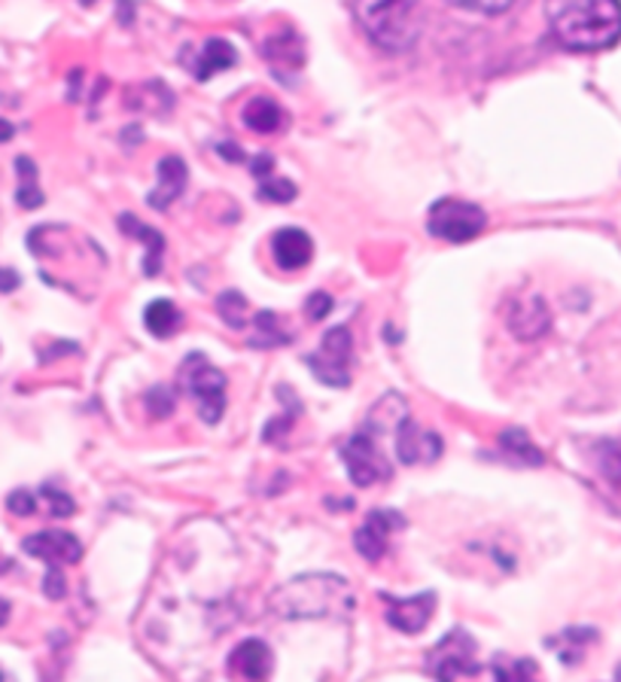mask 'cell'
<instances>
[{"instance_id": "6da1fadb", "label": "cell", "mask_w": 621, "mask_h": 682, "mask_svg": "<svg viewBox=\"0 0 621 682\" xmlns=\"http://www.w3.org/2000/svg\"><path fill=\"white\" fill-rule=\"evenodd\" d=\"M546 19L567 50L600 52L621 40V0H546Z\"/></svg>"}, {"instance_id": "7a4b0ae2", "label": "cell", "mask_w": 621, "mask_h": 682, "mask_svg": "<svg viewBox=\"0 0 621 682\" xmlns=\"http://www.w3.org/2000/svg\"><path fill=\"white\" fill-rule=\"evenodd\" d=\"M271 609L280 619H330L354 609V594L342 576H296L271 594Z\"/></svg>"}, {"instance_id": "3957f363", "label": "cell", "mask_w": 621, "mask_h": 682, "mask_svg": "<svg viewBox=\"0 0 621 682\" xmlns=\"http://www.w3.org/2000/svg\"><path fill=\"white\" fill-rule=\"evenodd\" d=\"M354 15L368 40L387 52L411 50L420 38V0H354Z\"/></svg>"}, {"instance_id": "277c9868", "label": "cell", "mask_w": 621, "mask_h": 682, "mask_svg": "<svg viewBox=\"0 0 621 682\" xmlns=\"http://www.w3.org/2000/svg\"><path fill=\"white\" fill-rule=\"evenodd\" d=\"M180 384L190 393L204 424H216L226 412V375L204 354H190L180 369Z\"/></svg>"}, {"instance_id": "5b68a950", "label": "cell", "mask_w": 621, "mask_h": 682, "mask_svg": "<svg viewBox=\"0 0 621 682\" xmlns=\"http://www.w3.org/2000/svg\"><path fill=\"white\" fill-rule=\"evenodd\" d=\"M488 226V214L479 204L460 202V199H442L430 207L427 228L432 238H442L448 244H467L479 238Z\"/></svg>"}, {"instance_id": "8992f818", "label": "cell", "mask_w": 621, "mask_h": 682, "mask_svg": "<svg viewBox=\"0 0 621 682\" xmlns=\"http://www.w3.org/2000/svg\"><path fill=\"white\" fill-rule=\"evenodd\" d=\"M351 360H354V335L347 327L330 329L314 354H308V369L326 387H347L351 384Z\"/></svg>"}, {"instance_id": "52a82bcc", "label": "cell", "mask_w": 621, "mask_h": 682, "mask_svg": "<svg viewBox=\"0 0 621 682\" xmlns=\"http://www.w3.org/2000/svg\"><path fill=\"white\" fill-rule=\"evenodd\" d=\"M475 640L463 628L448 631L442 643L430 649L427 656V670H430L436 682H454L457 676H479L482 673V661H475Z\"/></svg>"}, {"instance_id": "ba28073f", "label": "cell", "mask_w": 621, "mask_h": 682, "mask_svg": "<svg viewBox=\"0 0 621 682\" xmlns=\"http://www.w3.org/2000/svg\"><path fill=\"white\" fill-rule=\"evenodd\" d=\"M342 460L347 467V476L356 488H368L375 481H384L394 476V469L387 463V457L378 448V436L368 430H356L347 443H342Z\"/></svg>"}, {"instance_id": "9c48e42d", "label": "cell", "mask_w": 621, "mask_h": 682, "mask_svg": "<svg viewBox=\"0 0 621 682\" xmlns=\"http://www.w3.org/2000/svg\"><path fill=\"white\" fill-rule=\"evenodd\" d=\"M384 600V616L387 625L403 633H420L432 619V607H436V594L424 592L418 597H394V594H381Z\"/></svg>"}, {"instance_id": "30bf717a", "label": "cell", "mask_w": 621, "mask_h": 682, "mask_svg": "<svg viewBox=\"0 0 621 682\" xmlns=\"http://www.w3.org/2000/svg\"><path fill=\"white\" fill-rule=\"evenodd\" d=\"M403 524H406V521L399 519L394 509H372L366 521H363V528L354 533V548L366 557V561L375 564V561L387 555L390 533H394L396 528H403Z\"/></svg>"}, {"instance_id": "8fae6325", "label": "cell", "mask_w": 621, "mask_h": 682, "mask_svg": "<svg viewBox=\"0 0 621 682\" xmlns=\"http://www.w3.org/2000/svg\"><path fill=\"white\" fill-rule=\"evenodd\" d=\"M180 64H183L195 79H202L204 83V79H211V76H216L220 71L235 67V64H238V52H235V46H232L228 40L211 38L204 40L199 50H195V46H186L183 55H180Z\"/></svg>"}, {"instance_id": "7c38bea8", "label": "cell", "mask_w": 621, "mask_h": 682, "mask_svg": "<svg viewBox=\"0 0 621 682\" xmlns=\"http://www.w3.org/2000/svg\"><path fill=\"white\" fill-rule=\"evenodd\" d=\"M271 670H275V658L271 649L263 640H244L232 649L228 656V676L238 682H268L271 680Z\"/></svg>"}, {"instance_id": "4fadbf2b", "label": "cell", "mask_w": 621, "mask_h": 682, "mask_svg": "<svg viewBox=\"0 0 621 682\" xmlns=\"http://www.w3.org/2000/svg\"><path fill=\"white\" fill-rule=\"evenodd\" d=\"M22 548H25L31 557L46 561L50 567L76 564V561L83 557V545H79V540H76L74 533H64V531L31 533V536H25Z\"/></svg>"}, {"instance_id": "5bb4252c", "label": "cell", "mask_w": 621, "mask_h": 682, "mask_svg": "<svg viewBox=\"0 0 621 682\" xmlns=\"http://www.w3.org/2000/svg\"><path fill=\"white\" fill-rule=\"evenodd\" d=\"M396 455L403 463H432L442 457V439L439 433L420 430L418 424L406 417L399 427H396Z\"/></svg>"}, {"instance_id": "9a60e30c", "label": "cell", "mask_w": 621, "mask_h": 682, "mask_svg": "<svg viewBox=\"0 0 621 682\" xmlns=\"http://www.w3.org/2000/svg\"><path fill=\"white\" fill-rule=\"evenodd\" d=\"M548 327H552V315H548L543 296H524L508 308V329L515 339L536 341L539 335H546Z\"/></svg>"}, {"instance_id": "2e32d148", "label": "cell", "mask_w": 621, "mask_h": 682, "mask_svg": "<svg viewBox=\"0 0 621 682\" xmlns=\"http://www.w3.org/2000/svg\"><path fill=\"white\" fill-rule=\"evenodd\" d=\"M156 190L147 195V202L156 211H168L171 204L178 202L183 190H186V180H190V171H186V162L180 156H165L162 162L156 164Z\"/></svg>"}, {"instance_id": "e0dca14e", "label": "cell", "mask_w": 621, "mask_h": 682, "mask_svg": "<svg viewBox=\"0 0 621 682\" xmlns=\"http://www.w3.org/2000/svg\"><path fill=\"white\" fill-rule=\"evenodd\" d=\"M271 256L283 271H299L311 263L314 256V244H311V235L302 232V228H280L271 238Z\"/></svg>"}, {"instance_id": "ac0fdd59", "label": "cell", "mask_w": 621, "mask_h": 682, "mask_svg": "<svg viewBox=\"0 0 621 682\" xmlns=\"http://www.w3.org/2000/svg\"><path fill=\"white\" fill-rule=\"evenodd\" d=\"M408 417V403L399 396V393H384L378 403L368 408L366 424L363 430H368L372 436H384V433H396V427Z\"/></svg>"}, {"instance_id": "d6986e66", "label": "cell", "mask_w": 621, "mask_h": 682, "mask_svg": "<svg viewBox=\"0 0 621 682\" xmlns=\"http://www.w3.org/2000/svg\"><path fill=\"white\" fill-rule=\"evenodd\" d=\"M119 226H122V232H126V235L138 238L140 244L147 247L143 271H147L150 278H156V275H159V268H162V256H165V238H162V232H156V228L143 226V223H138V220H135L131 214L119 216Z\"/></svg>"}, {"instance_id": "ffe728a7", "label": "cell", "mask_w": 621, "mask_h": 682, "mask_svg": "<svg viewBox=\"0 0 621 682\" xmlns=\"http://www.w3.org/2000/svg\"><path fill=\"white\" fill-rule=\"evenodd\" d=\"M242 122L256 135H275L283 126V110L271 95H256V98L244 104Z\"/></svg>"}, {"instance_id": "44dd1931", "label": "cell", "mask_w": 621, "mask_h": 682, "mask_svg": "<svg viewBox=\"0 0 621 682\" xmlns=\"http://www.w3.org/2000/svg\"><path fill=\"white\" fill-rule=\"evenodd\" d=\"M496 443L503 448V455H506L508 463H518V467H543V463H546L543 451H539V448L531 443V436L524 430H518V427L500 433Z\"/></svg>"}, {"instance_id": "7402d4cb", "label": "cell", "mask_w": 621, "mask_h": 682, "mask_svg": "<svg viewBox=\"0 0 621 682\" xmlns=\"http://www.w3.org/2000/svg\"><path fill=\"white\" fill-rule=\"evenodd\" d=\"M143 327L150 329V335L156 339H168L180 329V311L178 305L168 302V299H156V302L147 305L143 311Z\"/></svg>"}, {"instance_id": "603a6c76", "label": "cell", "mask_w": 621, "mask_h": 682, "mask_svg": "<svg viewBox=\"0 0 621 682\" xmlns=\"http://www.w3.org/2000/svg\"><path fill=\"white\" fill-rule=\"evenodd\" d=\"M15 174H19V190H15V202L25 211H34L43 204V190L38 187V164L31 162L28 156H19L15 159Z\"/></svg>"}, {"instance_id": "cb8c5ba5", "label": "cell", "mask_w": 621, "mask_h": 682, "mask_svg": "<svg viewBox=\"0 0 621 682\" xmlns=\"http://www.w3.org/2000/svg\"><path fill=\"white\" fill-rule=\"evenodd\" d=\"M254 327H256V335L250 339V344L254 348H283V344H290V332L280 327V317L275 315V311H259V315L254 317Z\"/></svg>"}, {"instance_id": "d4e9b609", "label": "cell", "mask_w": 621, "mask_h": 682, "mask_svg": "<svg viewBox=\"0 0 621 682\" xmlns=\"http://www.w3.org/2000/svg\"><path fill=\"white\" fill-rule=\"evenodd\" d=\"M595 463L600 469V476L612 484L621 488V443L619 439H603L595 445Z\"/></svg>"}, {"instance_id": "484cf974", "label": "cell", "mask_w": 621, "mask_h": 682, "mask_svg": "<svg viewBox=\"0 0 621 682\" xmlns=\"http://www.w3.org/2000/svg\"><path fill=\"white\" fill-rule=\"evenodd\" d=\"M496 682H539V668L531 658H508V661H494Z\"/></svg>"}, {"instance_id": "4316f807", "label": "cell", "mask_w": 621, "mask_h": 682, "mask_svg": "<svg viewBox=\"0 0 621 682\" xmlns=\"http://www.w3.org/2000/svg\"><path fill=\"white\" fill-rule=\"evenodd\" d=\"M216 311L226 320V327L244 329L247 327V299L238 290H226L216 296Z\"/></svg>"}, {"instance_id": "83f0119b", "label": "cell", "mask_w": 621, "mask_h": 682, "mask_svg": "<svg viewBox=\"0 0 621 682\" xmlns=\"http://www.w3.org/2000/svg\"><path fill=\"white\" fill-rule=\"evenodd\" d=\"M552 640L570 643V646H558L560 658H564V664H576V661H582V646L595 643L597 640V631H591V628H570V631L558 633V637H552Z\"/></svg>"}, {"instance_id": "f1b7e54d", "label": "cell", "mask_w": 621, "mask_h": 682, "mask_svg": "<svg viewBox=\"0 0 621 682\" xmlns=\"http://www.w3.org/2000/svg\"><path fill=\"white\" fill-rule=\"evenodd\" d=\"M259 199L271 204H290L296 199V183L287 178H266L259 187Z\"/></svg>"}, {"instance_id": "f546056e", "label": "cell", "mask_w": 621, "mask_h": 682, "mask_svg": "<svg viewBox=\"0 0 621 682\" xmlns=\"http://www.w3.org/2000/svg\"><path fill=\"white\" fill-rule=\"evenodd\" d=\"M143 403H147V412H150L156 420H162V417L174 415V405H178V399H174L171 387H150L147 396H143Z\"/></svg>"}, {"instance_id": "4dcf8cb0", "label": "cell", "mask_w": 621, "mask_h": 682, "mask_svg": "<svg viewBox=\"0 0 621 682\" xmlns=\"http://www.w3.org/2000/svg\"><path fill=\"white\" fill-rule=\"evenodd\" d=\"M451 7H460V10H470V13L482 15H503L515 7V0H448Z\"/></svg>"}, {"instance_id": "1f68e13d", "label": "cell", "mask_w": 621, "mask_h": 682, "mask_svg": "<svg viewBox=\"0 0 621 682\" xmlns=\"http://www.w3.org/2000/svg\"><path fill=\"white\" fill-rule=\"evenodd\" d=\"M40 497L46 500V505H50V515H55V519H67V515H74L76 512L74 500H71L64 491H58V488H52V484H46V488L40 491Z\"/></svg>"}, {"instance_id": "d6a6232c", "label": "cell", "mask_w": 621, "mask_h": 682, "mask_svg": "<svg viewBox=\"0 0 621 682\" xmlns=\"http://www.w3.org/2000/svg\"><path fill=\"white\" fill-rule=\"evenodd\" d=\"M7 509H10L13 515L28 519V515H34V512H38V497H34L31 491H25V488H19V491H13L10 497H7Z\"/></svg>"}, {"instance_id": "836d02e7", "label": "cell", "mask_w": 621, "mask_h": 682, "mask_svg": "<svg viewBox=\"0 0 621 682\" xmlns=\"http://www.w3.org/2000/svg\"><path fill=\"white\" fill-rule=\"evenodd\" d=\"M304 311H308V317H311V320H323V317H330L332 296H330V292H323V290L311 292V296H308V302H304Z\"/></svg>"}, {"instance_id": "e575fe53", "label": "cell", "mask_w": 621, "mask_h": 682, "mask_svg": "<svg viewBox=\"0 0 621 682\" xmlns=\"http://www.w3.org/2000/svg\"><path fill=\"white\" fill-rule=\"evenodd\" d=\"M43 594H46L50 600H62L64 594H67V579H64L62 569L50 567L46 579H43Z\"/></svg>"}, {"instance_id": "d590c367", "label": "cell", "mask_w": 621, "mask_h": 682, "mask_svg": "<svg viewBox=\"0 0 621 682\" xmlns=\"http://www.w3.org/2000/svg\"><path fill=\"white\" fill-rule=\"evenodd\" d=\"M250 168H254V178H271V168H275V159L271 156H256L254 162H250Z\"/></svg>"}, {"instance_id": "8d00e7d4", "label": "cell", "mask_w": 621, "mask_h": 682, "mask_svg": "<svg viewBox=\"0 0 621 682\" xmlns=\"http://www.w3.org/2000/svg\"><path fill=\"white\" fill-rule=\"evenodd\" d=\"M22 280L15 275L13 268H0V292H13Z\"/></svg>"}, {"instance_id": "74e56055", "label": "cell", "mask_w": 621, "mask_h": 682, "mask_svg": "<svg viewBox=\"0 0 621 682\" xmlns=\"http://www.w3.org/2000/svg\"><path fill=\"white\" fill-rule=\"evenodd\" d=\"M216 150H220V156H226L228 162H244V152L235 150V143H220Z\"/></svg>"}, {"instance_id": "f35d334b", "label": "cell", "mask_w": 621, "mask_h": 682, "mask_svg": "<svg viewBox=\"0 0 621 682\" xmlns=\"http://www.w3.org/2000/svg\"><path fill=\"white\" fill-rule=\"evenodd\" d=\"M10 138H13V126L0 119V143H7V140H10Z\"/></svg>"}, {"instance_id": "ab89813d", "label": "cell", "mask_w": 621, "mask_h": 682, "mask_svg": "<svg viewBox=\"0 0 621 682\" xmlns=\"http://www.w3.org/2000/svg\"><path fill=\"white\" fill-rule=\"evenodd\" d=\"M7 621H10V604H7V600L0 597V628H3Z\"/></svg>"}, {"instance_id": "60d3db41", "label": "cell", "mask_w": 621, "mask_h": 682, "mask_svg": "<svg viewBox=\"0 0 621 682\" xmlns=\"http://www.w3.org/2000/svg\"><path fill=\"white\" fill-rule=\"evenodd\" d=\"M10 567H13V564H10V557H0V573H7Z\"/></svg>"}, {"instance_id": "b9f144b4", "label": "cell", "mask_w": 621, "mask_h": 682, "mask_svg": "<svg viewBox=\"0 0 621 682\" xmlns=\"http://www.w3.org/2000/svg\"><path fill=\"white\" fill-rule=\"evenodd\" d=\"M0 682H7V676H3V673H0Z\"/></svg>"}]
</instances>
